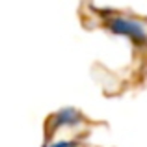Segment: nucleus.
<instances>
[{
	"instance_id": "1",
	"label": "nucleus",
	"mask_w": 147,
	"mask_h": 147,
	"mask_svg": "<svg viewBox=\"0 0 147 147\" xmlns=\"http://www.w3.org/2000/svg\"><path fill=\"white\" fill-rule=\"evenodd\" d=\"M80 24L88 30L123 36L140 58H147V17L130 13L125 9L100 7L93 2H82L80 6Z\"/></svg>"
},
{
	"instance_id": "2",
	"label": "nucleus",
	"mask_w": 147,
	"mask_h": 147,
	"mask_svg": "<svg viewBox=\"0 0 147 147\" xmlns=\"http://www.w3.org/2000/svg\"><path fill=\"white\" fill-rule=\"evenodd\" d=\"M102 123L88 117L76 108L56 110L43 123L41 147H90L86 144L90 132Z\"/></svg>"
}]
</instances>
